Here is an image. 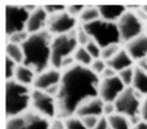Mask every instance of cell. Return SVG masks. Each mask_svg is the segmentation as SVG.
<instances>
[{
  "label": "cell",
  "mask_w": 147,
  "mask_h": 129,
  "mask_svg": "<svg viewBox=\"0 0 147 129\" xmlns=\"http://www.w3.org/2000/svg\"><path fill=\"white\" fill-rule=\"evenodd\" d=\"M100 80L90 67L79 64L63 70L57 100V118L75 115L78 107L88 99L99 96Z\"/></svg>",
  "instance_id": "obj_1"
},
{
  "label": "cell",
  "mask_w": 147,
  "mask_h": 129,
  "mask_svg": "<svg viewBox=\"0 0 147 129\" xmlns=\"http://www.w3.org/2000/svg\"><path fill=\"white\" fill-rule=\"evenodd\" d=\"M52 40V34L48 30L30 34L28 40L22 45L25 53L24 65L32 68L36 75L48 70L51 61Z\"/></svg>",
  "instance_id": "obj_2"
},
{
  "label": "cell",
  "mask_w": 147,
  "mask_h": 129,
  "mask_svg": "<svg viewBox=\"0 0 147 129\" xmlns=\"http://www.w3.org/2000/svg\"><path fill=\"white\" fill-rule=\"evenodd\" d=\"M32 91L28 85L16 80H9L5 84V114L7 118L22 114L31 106Z\"/></svg>",
  "instance_id": "obj_3"
},
{
  "label": "cell",
  "mask_w": 147,
  "mask_h": 129,
  "mask_svg": "<svg viewBox=\"0 0 147 129\" xmlns=\"http://www.w3.org/2000/svg\"><path fill=\"white\" fill-rule=\"evenodd\" d=\"M86 33L93 41H95L101 48L112 44H119L121 36L117 25L115 22H109L99 18L91 24L82 25Z\"/></svg>",
  "instance_id": "obj_4"
},
{
  "label": "cell",
  "mask_w": 147,
  "mask_h": 129,
  "mask_svg": "<svg viewBox=\"0 0 147 129\" xmlns=\"http://www.w3.org/2000/svg\"><path fill=\"white\" fill-rule=\"evenodd\" d=\"M79 44L77 41V30L74 29L68 33L57 35L53 37L51 44V64L53 68L60 70L63 59L73 55Z\"/></svg>",
  "instance_id": "obj_5"
},
{
  "label": "cell",
  "mask_w": 147,
  "mask_h": 129,
  "mask_svg": "<svg viewBox=\"0 0 147 129\" xmlns=\"http://www.w3.org/2000/svg\"><path fill=\"white\" fill-rule=\"evenodd\" d=\"M141 94L136 92L132 86H128L115 100V113L125 115L126 118H132L141 115Z\"/></svg>",
  "instance_id": "obj_6"
},
{
  "label": "cell",
  "mask_w": 147,
  "mask_h": 129,
  "mask_svg": "<svg viewBox=\"0 0 147 129\" xmlns=\"http://www.w3.org/2000/svg\"><path fill=\"white\" fill-rule=\"evenodd\" d=\"M30 13L26 7L18 5H7L5 7V33L7 36L12 34L26 31L27 22L30 17Z\"/></svg>",
  "instance_id": "obj_7"
},
{
  "label": "cell",
  "mask_w": 147,
  "mask_h": 129,
  "mask_svg": "<svg viewBox=\"0 0 147 129\" xmlns=\"http://www.w3.org/2000/svg\"><path fill=\"white\" fill-rule=\"evenodd\" d=\"M121 36V42L128 43L143 34V22L139 19L133 11H126L116 22Z\"/></svg>",
  "instance_id": "obj_8"
},
{
  "label": "cell",
  "mask_w": 147,
  "mask_h": 129,
  "mask_svg": "<svg viewBox=\"0 0 147 129\" xmlns=\"http://www.w3.org/2000/svg\"><path fill=\"white\" fill-rule=\"evenodd\" d=\"M5 129H50L48 118L35 113L33 110L7 118Z\"/></svg>",
  "instance_id": "obj_9"
},
{
  "label": "cell",
  "mask_w": 147,
  "mask_h": 129,
  "mask_svg": "<svg viewBox=\"0 0 147 129\" xmlns=\"http://www.w3.org/2000/svg\"><path fill=\"white\" fill-rule=\"evenodd\" d=\"M32 110L46 118H53L57 116V100L44 91L33 90L31 96Z\"/></svg>",
  "instance_id": "obj_10"
},
{
  "label": "cell",
  "mask_w": 147,
  "mask_h": 129,
  "mask_svg": "<svg viewBox=\"0 0 147 129\" xmlns=\"http://www.w3.org/2000/svg\"><path fill=\"white\" fill-rule=\"evenodd\" d=\"M76 25H77V18L73 17L66 11H63L50 15L48 17L46 30H48L52 35L55 34L57 36L73 31L74 29H76Z\"/></svg>",
  "instance_id": "obj_11"
},
{
  "label": "cell",
  "mask_w": 147,
  "mask_h": 129,
  "mask_svg": "<svg viewBox=\"0 0 147 129\" xmlns=\"http://www.w3.org/2000/svg\"><path fill=\"white\" fill-rule=\"evenodd\" d=\"M126 85L118 76L106 78L100 81L99 97L105 103H115L117 97L124 92Z\"/></svg>",
  "instance_id": "obj_12"
},
{
  "label": "cell",
  "mask_w": 147,
  "mask_h": 129,
  "mask_svg": "<svg viewBox=\"0 0 147 129\" xmlns=\"http://www.w3.org/2000/svg\"><path fill=\"white\" fill-rule=\"evenodd\" d=\"M62 79V73L57 68H48L43 73L36 75L33 82L34 90L46 91L52 85L59 84Z\"/></svg>",
  "instance_id": "obj_13"
},
{
  "label": "cell",
  "mask_w": 147,
  "mask_h": 129,
  "mask_svg": "<svg viewBox=\"0 0 147 129\" xmlns=\"http://www.w3.org/2000/svg\"><path fill=\"white\" fill-rule=\"evenodd\" d=\"M103 101L99 96L88 99L78 107L75 115L78 118H85V116H97L101 118L103 115Z\"/></svg>",
  "instance_id": "obj_14"
},
{
  "label": "cell",
  "mask_w": 147,
  "mask_h": 129,
  "mask_svg": "<svg viewBox=\"0 0 147 129\" xmlns=\"http://www.w3.org/2000/svg\"><path fill=\"white\" fill-rule=\"evenodd\" d=\"M49 15L46 13L44 7H37L36 10L30 14V17L27 22L26 31L29 34L38 33L44 31L47 27V22Z\"/></svg>",
  "instance_id": "obj_15"
},
{
  "label": "cell",
  "mask_w": 147,
  "mask_h": 129,
  "mask_svg": "<svg viewBox=\"0 0 147 129\" xmlns=\"http://www.w3.org/2000/svg\"><path fill=\"white\" fill-rule=\"evenodd\" d=\"M126 51L133 61H141L147 57V34H141L126 44Z\"/></svg>",
  "instance_id": "obj_16"
},
{
  "label": "cell",
  "mask_w": 147,
  "mask_h": 129,
  "mask_svg": "<svg viewBox=\"0 0 147 129\" xmlns=\"http://www.w3.org/2000/svg\"><path fill=\"white\" fill-rule=\"evenodd\" d=\"M100 18L109 22H117L123 15L125 14V5H98Z\"/></svg>",
  "instance_id": "obj_17"
},
{
  "label": "cell",
  "mask_w": 147,
  "mask_h": 129,
  "mask_svg": "<svg viewBox=\"0 0 147 129\" xmlns=\"http://www.w3.org/2000/svg\"><path fill=\"white\" fill-rule=\"evenodd\" d=\"M106 63H107L108 66L113 68L118 74L119 72L126 70L128 67H132L133 60L128 55V52L126 51V49H121L117 52V55H115L112 59L107 61Z\"/></svg>",
  "instance_id": "obj_18"
},
{
  "label": "cell",
  "mask_w": 147,
  "mask_h": 129,
  "mask_svg": "<svg viewBox=\"0 0 147 129\" xmlns=\"http://www.w3.org/2000/svg\"><path fill=\"white\" fill-rule=\"evenodd\" d=\"M35 77H36V74L32 68L24 65V64H20V65H17V68H16V72H15V80L19 83H22L24 85H28L33 84L34 80H35Z\"/></svg>",
  "instance_id": "obj_19"
},
{
  "label": "cell",
  "mask_w": 147,
  "mask_h": 129,
  "mask_svg": "<svg viewBox=\"0 0 147 129\" xmlns=\"http://www.w3.org/2000/svg\"><path fill=\"white\" fill-rule=\"evenodd\" d=\"M131 86L141 95L147 96V73L140 66H134V78Z\"/></svg>",
  "instance_id": "obj_20"
},
{
  "label": "cell",
  "mask_w": 147,
  "mask_h": 129,
  "mask_svg": "<svg viewBox=\"0 0 147 129\" xmlns=\"http://www.w3.org/2000/svg\"><path fill=\"white\" fill-rule=\"evenodd\" d=\"M5 51H7V58H10L12 61H14L17 65L24 64V61H25V53H24L22 47L20 45L7 43V47H5Z\"/></svg>",
  "instance_id": "obj_21"
},
{
  "label": "cell",
  "mask_w": 147,
  "mask_h": 129,
  "mask_svg": "<svg viewBox=\"0 0 147 129\" xmlns=\"http://www.w3.org/2000/svg\"><path fill=\"white\" fill-rule=\"evenodd\" d=\"M110 129H130V122L128 118L119 113H114L107 118Z\"/></svg>",
  "instance_id": "obj_22"
},
{
  "label": "cell",
  "mask_w": 147,
  "mask_h": 129,
  "mask_svg": "<svg viewBox=\"0 0 147 129\" xmlns=\"http://www.w3.org/2000/svg\"><path fill=\"white\" fill-rule=\"evenodd\" d=\"M73 55L77 64L85 67H90L92 65L93 61H94L92 55H90L88 51L86 50V48L82 47V46H78V48L76 49V51L74 52Z\"/></svg>",
  "instance_id": "obj_23"
},
{
  "label": "cell",
  "mask_w": 147,
  "mask_h": 129,
  "mask_svg": "<svg viewBox=\"0 0 147 129\" xmlns=\"http://www.w3.org/2000/svg\"><path fill=\"white\" fill-rule=\"evenodd\" d=\"M100 18V14L97 7H86L82 11L81 15L79 16V22L81 25H86L91 24L93 22H96L97 19Z\"/></svg>",
  "instance_id": "obj_24"
},
{
  "label": "cell",
  "mask_w": 147,
  "mask_h": 129,
  "mask_svg": "<svg viewBox=\"0 0 147 129\" xmlns=\"http://www.w3.org/2000/svg\"><path fill=\"white\" fill-rule=\"evenodd\" d=\"M123 83L126 85V88L131 86L133 82V78H134V67H128L126 70H121L117 74Z\"/></svg>",
  "instance_id": "obj_25"
},
{
  "label": "cell",
  "mask_w": 147,
  "mask_h": 129,
  "mask_svg": "<svg viewBox=\"0 0 147 129\" xmlns=\"http://www.w3.org/2000/svg\"><path fill=\"white\" fill-rule=\"evenodd\" d=\"M121 48L119 47V44H112V45H109L107 47L102 48V50H101V57H100V59H102L103 61H109L113 58L115 55H117V52L121 50Z\"/></svg>",
  "instance_id": "obj_26"
},
{
  "label": "cell",
  "mask_w": 147,
  "mask_h": 129,
  "mask_svg": "<svg viewBox=\"0 0 147 129\" xmlns=\"http://www.w3.org/2000/svg\"><path fill=\"white\" fill-rule=\"evenodd\" d=\"M64 123H65L66 129H88L84 126L82 120L80 118L76 116V115H73V116L65 118Z\"/></svg>",
  "instance_id": "obj_27"
},
{
  "label": "cell",
  "mask_w": 147,
  "mask_h": 129,
  "mask_svg": "<svg viewBox=\"0 0 147 129\" xmlns=\"http://www.w3.org/2000/svg\"><path fill=\"white\" fill-rule=\"evenodd\" d=\"M77 41H78V44L79 46H82V47H85L86 45L90 43V41L92 40L90 35L86 33V31L84 30L83 26L80 24V26L78 27L77 29Z\"/></svg>",
  "instance_id": "obj_28"
},
{
  "label": "cell",
  "mask_w": 147,
  "mask_h": 129,
  "mask_svg": "<svg viewBox=\"0 0 147 129\" xmlns=\"http://www.w3.org/2000/svg\"><path fill=\"white\" fill-rule=\"evenodd\" d=\"M86 50L88 51V53L92 55V58L94 60H97V59H100V57H101V50H102V48L100 47L99 45L97 44L95 41H93L91 40L90 43H88L86 46Z\"/></svg>",
  "instance_id": "obj_29"
},
{
  "label": "cell",
  "mask_w": 147,
  "mask_h": 129,
  "mask_svg": "<svg viewBox=\"0 0 147 129\" xmlns=\"http://www.w3.org/2000/svg\"><path fill=\"white\" fill-rule=\"evenodd\" d=\"M30 34L27 31H22V32H17V33L12 34L11 36H9V42L7 43H12V44L20 45L22 46L25 42L28 40Z\"/></svg>",
  "instance_id": "obj_30"
},
{
  "label": "cell",
  "mask_w": 147,
  "mask_h": 129,
  "mask_svg": "<svg viewBox=\"0 0 147 129\" xmlns=\"http://www.w3.org/2000/svg\"><path fill=\"white\" fill-rule=\"evenodd\" d=\"M17 68V64L12 61L10 58H5V78L7 81L9 80H13V77L15 76V72Z\"/></svg>",
  "instance_id": "obj_31"
},
{
  "label": "cell",
  "mask_w": 147,
  "mask_h": 129,
  "mask_svg": "<svg viewBox=\"0 0 147 129\" xmlns=\"http://www.w3.org/2000/svg\"><path fill=\"white\" fill-rule=\"evenodd\" d=\"M106 67H107L106 61H103L102 59H97L93 61L92 65H91L90 68H91L96 75H101L103 73V70H106Z\"/></svg>",
  "instance_id": "obj_32"
},
{
  "label": "cell",
  "mask_w": 147,
  "mask_h": 129,
  "mask_svg": "<svg viewBox=\"0 0 147 129\" xmlns=\"http://www.w3.org/2000/svg\"><path fill=\"white\" fill-rule=\"evenodd\" d=\"M80 118L82 120L84 126L88 129H93L98 124V122H99L100 120V118H97V116H85V118Z\"/></svg>",
  "instance_id": "obj_33"
},
{
  "label": "cell",
  "mask_w": 147,
  "mask_h": 129,
  "mask_svg": "<svg viewBox=\"0 0 147 129\" xmlns=\"http://www.w3.org/2000/svg\"><path fill=\"white\" fill-rule=\"evenodd\" d=\"M84 5H69L66 7V12L69 15H71L73 17H79L82 13V11L84 10Z\"/></svg>",
  "instance_id": "obj_34"
},
{
  "label": "cell",
  "mask_w": 147,
  "mask_h": 129,
  "mask_svg": "<svg viewBox=\"0 0 147 129\" xmlns=\"http://www.w3.org/2000/svg\"><path fill=\"white\" fill-rule=\"evenodd\" d=\"M44 9L49 16L57 14V13H60V12L66 11V7L64 5H61V4H59V5H45Z\"/></svg>",
  "instance_id": "obj_35"
},
{
  "label": "cell",
  "mask_w": 147,
  "mask_h": 129,
  "mask_svg": "<svg viewBox=\"0 0 147 129\" xmlns=\"http://www.w3.org/2000/svg\"><path fill=\"white\" fill-rule=\"evenodd\" d=\"M115 113V106H114V103H105V106H103V115L106 116H110V115L114 114Z\"/></svg>",
  "instance_id": "obj_36"
},
{
  "label": "cell",
  "mask_w": 147,
  "mask_h": 129,
  "mask_svg": "<svg viewBox=\"0 0 147 129\" xmlns=\"http://www.w3.org/2000/svg\"><path fill=\"white\" fill-rule=\"evenodd\" d=\"M50 129H66L64 120L57 118L52 123H50Z\"/></svg>",
  "instance_id": "obj_37"
},
{
  "label": "cell",
  "mask_w": 147,
  "mask_h": 129,
  "mask_svg": "<svg viewBox=\"0 0 147 129\" xmlns=\"http://www.w3.org/2000/svg\"><path fill=\"white\" fill-rule=\"evenodd\" d=\"M93 129H110L107 118H106V116H101L99 120V122H98V124H97Z\"/></svg>",
  "instance_id": "obj_38"
},
{
  "label": "cell",
  "mask_w": 147,
  "mask_h": 129,
  "mask_svg": "<svg viewBox=\"0 0 147 129\" xmlns=\"http://www.w3.org/2000/svg\"><path fill=\"white\" fill-rule=\"evenodd\" d=\"M116 74H117V73H116L113 68H111L110 66L107 65L106 70H103V73L101 74V77H102V79H106V78H111V77H114V76H117Z\"/></svg>",
  "instance_id": "obj_39"
},
{
  "label": "cell",
  "mask_w": 147,
  "mask_h": 129,
  "mask_svg": "<svg viewBox=\"0 0 147 129\" xmlns=\"http://www.w3.org/2000/svg\"><path fill=\"white\" fill-rule=\"evenodd\" d=\"M141 118L143 121L147 122V96L141 106Z\"/></svg>",
  "instance_id": "obj_40"
},
{
  "label": "cell",
  "mask_w": 147,
  "mask_h": 129,
  "mask_svg": "<svg viewBox=\"0 0 147 129\" xmlns=\"http://www.w3.org/2000/svg\"><path fill=\"white\" fill-rule=\"evenodd\" d=\"M138 66H140L141 68L144 70V72H146V73H147V59H146V58H145V59H143V60H141V61H139Z\"/></svg>",
  "instance_id": "obj_41"
},
{
  "label": "cell",
  "mask_w": 147,
  "mask_h": 129,
  "mask_svg": "<svg viewBox=\"0 0 147 129\" xmlns=\"http://www.w3.org/2000/svg\"><path fill=\"white\" fill-rule=\"evenodd\" d=\"M132 129H147V122L141 121L139 124H136V126H133Z\"/></svg>",
  "instance_id": "obj_42"
},
{
  "label": "cell",
  "mask_w": 147,
  "mask_h": 129,
  "mask_svg": "<svg viewBox=\"0 0 147 129\" xmlns=\"http://www.w3.org/2000/svg\"><path fill=\"white\" fill-rule=\"evenodd\" d=\"M141 9L143 10V12H145V13L147 14V5H143V7H141Z\"/></svg>",
  "instance_id": "obj_43"
},
{
  "label": "cell",
  "mask_w": 147,
  "mask_h": 129,
  "mask_svg": "<svg viewBox=\"0 0 147 129\" xmlns=\"http://www.w3.org/2000/svg\"><path fill=\"white\" fill-rule=\"evenodd\" d=\"M146 30H147V27H146Z\"/></svg>",
  "instance_id": "obj_44"
},
{
  "label": "cell",
  "mask_w": 147,
  "mask_h": 129,
  "mask_svg": "<svg viewBox=\"0 0 147 129\" xmlns=\"http://www.w3.org/2000/svg\"><path fill=\"white\" fill-rule=\"evenodd\" d=\"M146 59H147V57H146Z\"/></svg>",
  "instance_id": "obj_45"
}]
</instances>
